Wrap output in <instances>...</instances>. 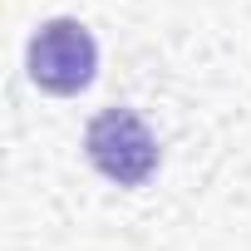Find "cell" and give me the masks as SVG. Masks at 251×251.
Listing matches in <instances>:
<instances>
[{"instance_id": "obj_2", "label": "cell", "mask_w": 251, "mask_h": 251, "mask_svg": "<svg viewBox=\"0 0 251 251\" xmlns=\"http://www.w3.org/2000/svg\"><path fill=\"white\" fill-rule=\"evenodd\" d=\"M94 64H99V50H94V35L79 20H50L30 40V79L50 94L89 89Z\"/></svg>"}, {"instance_id": "obj_1", "label": "cell", "mask_w": 251, "mask_h": 251, "mask_svg": "<svg viewBox=\"0 0 251 251\" xmlns=\"http://www.w3.org/2000/svg\"><path fill=\"white\" fill-rule=\"evenodd\" d=\"M84 153L118 187H138L158 168V138L148 133V123L133 108H103L84 133Z\"/></svg>"}]
</instances>
